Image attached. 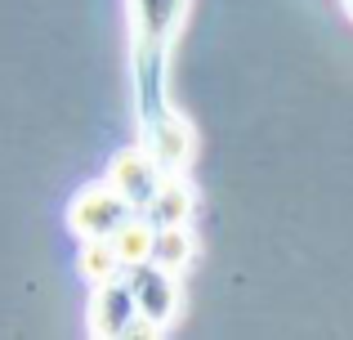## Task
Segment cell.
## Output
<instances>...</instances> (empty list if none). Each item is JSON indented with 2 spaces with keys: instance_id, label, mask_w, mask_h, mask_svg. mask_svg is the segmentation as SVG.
Returning <instances> with one entry per match:
<instances>
[{
  "instance_id": "cell-2",
  "label": "cell",
  "mask_w": 353,
  "mask_h": 340,
  "mask_svg": "<svg viewBox=\"0 0 353 340\" xmlns=\"http://www.w3.org/2000/svg\"><path fill=\"white\" fill-rule=\"evenodd\" d=\"M134 314H139V305H134V291H130V282H121V278H108V282H99V296H94V314H90V332H99V336H125L130 327H134Z\"/></svg>"
},
{
  "instance_id": "cell-1",
  "label": "cell",
  "mask_w": 353,
  "mask_h": 340,
  "mask_svg": "<svg viewBox=\"0 0 353 340\" xmlns=\"http://www.w3.org/2000/svg\"><path fill=\"white\" fill-rule=\"evenodd\" d=\"M130 219V201L108 183V188H85L72 206V228H77L85 242H99V237H112L121 224Z\"/></svg>"
},
{
  "instance_id": "cell-4",
  "label": "cell",
  "mask_w": 353,
  "mask_h": 340,
  "mask_svg": "<svg viewBox=\"0 0 353 340\" xmlns=\"http://www.w3.org/2000/svg\"><path fill=\"white\" fill-rule=\"evenodd\" d=\"M108 183H112L130 206H148L157 197V161L143 157V152H125V157H117Z\"/></svg>"
},
{
  "instance_id": "cell-3",
  "label": "cell",
  "mask_w": 353,
  "mask_h": 340,
  "mask_svg": "<svg viewBox=\"0 0 353 340\" xmlns=\"http://www.w3.org/2000/svg\"><path fill=\"white\" fill-rule=\"evenodd\" d=\"M130 291H134V305H139V314L148 318V327H165L170 323L174 287H170V278H165L161 269H148V264L130 269Z\"/></svg>"
}]
</instances>
